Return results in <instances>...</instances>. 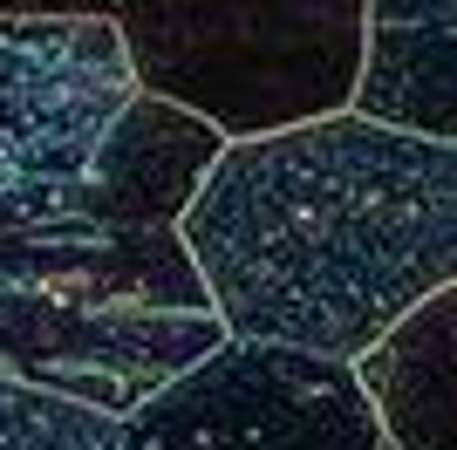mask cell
<instances>
[{
	"label": "cell",
	"mask_w": 457,
	"mask_h": 450,
	"mask_svg": "<svg viewBox=\"0 0 457 450\" xmlns=\"http://www.w3.org/2000/svg\"><path fill=\"white\" fill-rule=\"evenodd\" d=\"M178 232L226 335L362 362L457 287V144L355 110L232 144Z\"/></svg>",
	"instance_id": "cell-1"
},
{
	"label": "cell",
	"mask_w": 457,
	"mask_h": 450,
	"mask_svg": "<svg viewBox=\"0 0 457 450\" xmlns=\"http://www.w3.org/2000/svg\"><path fill=\"white\" fill-rule=\"evenodd\" d=\"M0 450H130V423L62 389L0 375Z\"/></svg>",
	"instance_id": "cell-10"
},
{
	"label": "cell",
	"mask_w": 457,
	"mask_h": 450,
	"mask_svg": "<svg viewBox=\"0 0 457 450\" xmlns=\"http://www.w3.org/2000/svg\"><path fill=\"white\" fill-rule=\"evenodd\" d=\"M0 287L219 314L178 225H96V219H76V212H55V219L7 232L0 239Z\"/></svg>",
	"instance_id": "cell-6"
},
{
	"label": "cell",
	"mask_w": 457,
	"mask_h": 450,
	"mask_svg": "<svg viewBox=\"0 0 457 450\" xmlns=\"http://www.w3.org/2000/svg\"><path fill=\"white\" fill-rule=\"evenodd\" d=\"M355 369L396 450H457V287L410 307Z\"/></svg>",
	"instance_id": "cell-9"
},
{
	"label": "cell",
	"mask_w": 457,
	"mask_h": 450,
	"mask_svg": "<svg viewBox=\"0 0 457 450\" xmlns=\"http://www.w3.org/2000/svg\"><path fill=\"white\" fill-rule=\"evenodd\" d=\"M123 0H0V14H110Z\"/></svg>",
	"instance_id": "cell-11"
},
{
	"label": "cell",
	"mask_w": 457,
	"mask_h": 450,
	"mask_svg": "<svg viewBox=\"0 0 457 450\" xmlns=\"http://www.w3.org/2000/svg\"><path fill=\"white\" fill-rule=\"evenodd\" d=\"M355 116L457 144V0H369Z\"/></svg>",
	"instance_id": "cell-8"
},
{
	"label": "cell",
	"mask_w": 457,
	"mask_h": 450,
	"mask_svg": "<svg viewBox=\"0 0 457 450\" xmlns=\"http://www.w3.org/2000/svg\"><path fill=\"white\" fill-rule=\"evenodd\" d=\"M226 341L219 314L137 307V300H82L41 287H0V375L62 389L110 416H137L178 375Z\"/></svg>",
	"instance_id": "cell-5"
},
{
	"label": "cell",
	"mask_w": 457,
	"mask_h": 450,
	"mask_svg": "<svg viewBox=\"0 0 457 450\" xmlns=\"http://www.w3.org/2000/svg\"><path fill=\"white\" fill-rule=\"evenodd\" d=\"M123 423L130 450H396L355 362L253 335H226Z\"/></svg>",
	"instance_id": "cell-3"
},
{
	"label": "cell",
	"mask_w": 457,
	"mask_h": 450,
	"mask_svg": "<svg viewBox=\"0 0 457 450\" xmlns=\"http://www.w3.org/2000/svg\"><path fill=\"white\" fill-rule=\"evenodd\" d=\"M116 28L137 89L226 144L348 116L369 62V0H123Z\"/></svg>",
	"instance_id": "cell-2"
},
{
	"label": "cell",
	"mask_w": 457,
	"mask_h": 450,
	"mask_svg": "<svg viewBox=\"0 0 457 450\" xmlns=\"http://www.w3.org/2000/svg\"><path fill=\"white\" fill-rule=\"evenodd\" d=\"M226 150L232 144L205 116L137 89V103L103 137L96 164L82 171V185L69 191V212L96 225H185Z\"/></svg>",
	"instance_id": "cell-7"
},
{
	"label": "cell",
	"mask_w": 457,
	"mask_h": 450,
	"mask_svg": "<svg viewBox=\"0 0 457 450\" xmlns=\"http://www.w3.org/2000/svg\"><path fill=\"white\" fill-rule=\"evenodd\" d=\"M130 103L137 75L110 14H0V198L69 212Z\"/></svg>",
	"instance_id": "cell-4"
}]
</instances>
